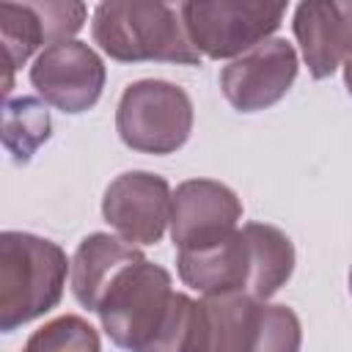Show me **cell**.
Returning a JSON list of instances; mask_svg holds the SVG:
<instances>
[{
	"mask_svg": "<svg viewBox=\"0 0 352 352\" xmlns=\"http://www.w3.org/2000/svg\"><path fill=\"white\" fill-rule=\"evenodd\" d=\"M104 80V60L91 44L77 38L44 47L30 66V85L36 94L69 116L91 110L102 96Z\"/></svg>",
	"mask_w": 352,
	"mask_h": 352,
	"instance_id": "cell-6",
	"label": "cell"
},
{
	"mask_svg": "<svg viewBox=\"0 0 352 352\" xmlns=\"http://www.w3.org/2000/svg\"><path fill=\"white\" fill-rule=\"evenodd\" d=\"M143 258L146 256L135 245L124 242L118 234L94 231L82 236L72 256V275H69L74 300L88 311H99L104 294L118 280V275Z\"/></svg>",
	"mask_w": 352,
	"mask_h": 352,
	"instance_id": "cell-12",
	"label": "cell"
},
{
	"mask_svg": "<svg viewBox=\"0 0 352 352\" xmlns=\"http://www.w3.org/2000/svg\"><path fill=\"white\" fill-rule=\"evenodd\" d=\"M261 302L248 294L201 297L190 352H256Z\"/></svg>",
	"mask_w": 352,
	"mask_h": 352,
	"instance_id": "cell-13",
	"label": "cell"
},
{
	"mask_svg": "<svg viewBox=\"0 0 352 352\" xmlns=\"http://www.w3.org/2000/svg\"><path fill=\"white\" fill-rule=\"evenodd\" d=\"M300 346H302V324L294 308L280 302H261L256 352H300Z\"/></svg>",
	"mask_w": 352,
	"mask_h": 352,
	"instance_id": "cell-18",
	"label": "cell"
},
{
	"mask_svg": "<svg viewBox=\"0 0 352 352\" xmlns=\"http://www.w3.org/2000/svg\"><path fill=\"white\" fill-rule=\"evenodd\" d=\"M294 38L314 80L330 77L352 58V0H308L294 8Z\"/></svg>",
	"mask_w": 352,
	"mask_h": 352,
	"instance_id": "cell-10",
	"label": "cell"
},
{
	"mask_svg": "<svg viewBox=\"0 0 352 352\" xmlns=\"http://www.w3.org/2000/svg\"><path fill=\"white\" fill-rule=\"evenodd\" d=\"M52 118L47 102L36 96L6 99L3 104V146L16 165H28L36 151L50 140Z\"/></svg>",
	"mask_w": 352,
	"mask_h": 352,
	"instance_id": "cell-15",
	"label": "cell"
},
{
	"mask_svg": "<svg viewBox=\"0 0 352 352\" xmlns=\"http://www.w3.org/2000/svg\"><path fill=\"white\" fill-rule=\"evenodd\" d=\"M176 272L184 286L204 297L248 294L250 283V245L242 228L176 253Z\"/></svg>",
	"mask_w": 352,
	"mask_h": 352,
	"instance_id": "cell-11",
	"label": "cell"
},
{
	"mask_svg": "<svg viewBox=\"0 0 352 352\" xmlns=\"http://www.w3.org/2000/svg\"><path fill=\"white\" fill-rule=\"evenodd\" d=\"M96 314L126 352H190L198 300L173 292L170 272L143 258L118 275Z\"/></svg>",
	"mask_w": 352,
	"mask_h": 352,
	"instance_id": "cell-1",
	"label": "cell"
},
{
	"mask_svg": "<svg viewBox=\"0 0 352 352\" xmlns=\"http://www.w3.org/2000/svg\"><path fill=\"white\" fill-rule=\"evenodd\" d=\"M22 352H102V341L82 316L63 314L33 330Z\"/></svg>",
	"mask_w": 352,
	"mask_h": 352,
	"instance_id": "cell-17",
	"label": "cell"
},
{
	"mask_svg": "<svg viewBox=\"0 0 352 352\" xmlns=\"http://www.w3.org/2000/svg\"><path fill=\"white\" fill-rule=\"evenodd\" d=\"M300 72L297 50L286 38H267L220 72V91L236 113H258L280 102Z\"/></svg>",
	"mask_w": 352,
	"mask_h": 352,
	"instance_id": "cell-7",
	"label": "cell"
},
{
	"mask_svg": "<svg viewBox=\"0 0 352 352\" xmlns=\"http://www.w3.org/2000/svg\"><path fill=\"white\" fill-rule=\"evenodd\" d=\"M242 220L239 195L217 179H187L173 190L170 239L182 248H195L236 231Z\"/></svg>",
	"mask_w": 352,
	"mask_h": 352,
	"instance_id": "cell-9",
	"label": "cell"
},
{
	"mask_svg": "<svg viewBox=\"0 0 352 352\" xmlns=\"http://www.w3.org/2000/svg\"><path fill=\"white\" fill-rule=\"evenodd\" d=\"M195 110L190 94L168 80H135L124 88L116 107L121 143L140 154L165 157L179 151L192 132Z\"/></svg>",
	"mask_w": 352,
	"mask_h": 352,
	"instance_id": "cell-4",
	"label": "cell"
},
{
	"mask_svg": "<svg viewBox=\"0 0 352 352\" xmlns=\"http://www.w3.org/2000/svg\"><path fill=\"white\" fill-rule=\"evenodd\" d=\"M349 292H352V270H349Z\"/></svg>",
	"mask_w": 352,
	"mask_h": 352,
	"instance_id": "cell-20",
	"label": "cell"
},
{
	"mask_svg": "<svg viewBox=\"0 0 352 352\" xmlns=\"http://www.w3.org/2000/svg\"><path fill=\"white\" fill-rule=\"evenodd\" d=\"M248 245H250V283L248 297L253 300H270L278 294L292 272H294V245L286 231L270 223H245L242 226Z\"/></svg>",
	"mask_w": 352,
	"mask_h": 352,
	"instance_id": "cell-14",
	"label": "cell"
},
{
	"mask_svg": "<svg viewBox=\"0 0 352 352\" xmlns=\"http://www.w3.org/2000/svg\"><path fill=\"white\" fill-rule=\"evenodd\" d=\"M344 85H346V94L352 96V58L344 60Z\"/></svg>",
	"mask_w": 352,
	"mask_h": 352,
	"instance_id": "cell-19",
	"label": "cell"
},
{
	"mask_svg": "<svg viewBox=\"0 0 352 352\" xmlns=\"http://www.w3.org/2000/svg\"><path fill=\"white\" fill-rule=\"evenodd\" d=\"M192 47L212 58H239L272 38L286 16V3L270 0H187L179 6Z\"/></svg>",
	"mask_w": 352,
	"mask_h": 352,
	"instance_id": "cell-5",
	"label": "cell"
},
{
	"mask_svg": "<svg viewBox=\"0 0 352 352\" xmlns=\"http://www.w3.org/2000/svg\"><path fill=\"white\" fill-rule=\"evenodd\" d=\"M72 275L66 250L30 231L0 234V330L16 327L50 314Z\"/></svg>",
	"mask_w": 352,
	"mask_h": 352,
	"instance_id": "cell-3",
	"label": "cell"
},
{
	"mask_svg": "<svg viewBox=\"0 0 352 352\" xmlns=\"http://www.w3.org/2000/svg\"><path fill=\"white\" fill-rule=\"evenodd\" d=\"M91 36L99 50L118 63H179L198 66L179 8L160 0H104L94 8Z\"/></svg>",
	"mask_w": 352,
	"mask_h": 352,
	"instance_id": "cell-2",
	"label": "cell"
},
{
	"mask_svg": "<svg viewBox=\"0 0 352 352\" xmlns=\"http://www.w3.org/2000/svg\"><path fill=\"white\" fill-rule=\"evenodd\" d=\"M173 190L165 176L126 170L116 176L102 195L104 223L129 245H157L170 226Z\"/></svg>",
	"mask_w": 352,
	"mask_h": 352,
	"instance_id": "cell-8",
	"label": "cell"
},
{
	"mask_svg": "<svg viewBox=\"0 0 352 352\" xmlns=\"http://www.w3.org/2000/svg\"><path fill=\"white\" fill-rule=\"evenodd\" d=\"M0 38H3V52L8 63V82L6 94L11 91V74L14 69L25 66L28 58L47 44L41 19L33 8V3H0Z\"/></svg>",
	"mask_w": 352,
	"mask_h": 352,
	"instance_id": "cell-16",
	"label": "cell"
}]
</instances>
